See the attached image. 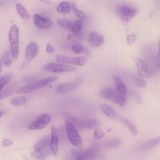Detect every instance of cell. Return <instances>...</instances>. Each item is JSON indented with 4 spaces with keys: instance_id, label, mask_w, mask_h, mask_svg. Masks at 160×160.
Returning <instances> with one entry per match:
<instances>
[{
    "instance_id": "obj_19",
    "label": "cell",
    "mask_w": 160,
    "mask_h": 160,
    "mask_svg": "<svg viewBox=\"0 0 160 160\" xmlns=\"http://www.w3.org/2000/svg\"><path fill=\"white\" fill-rule=\"evenodd\" d=\"M112 78L114 81L116 91H118V92L121 95L126 96V95L127 94V88L122 79L119 76L116 75H113Z\"/></svg>"
},
{
    "instance_id": "obj_42",
    "label": "cell",
    "mask_w": 160,
    "mask_h": 160,
    "mask_svg": "<svg viewBox=\"0 0 160 160\" xmlns=\"http://www.w3.org/2000/svg\"><path fill=\"white\" fill-rule=\"evenodd\" d=\"M3 114H4V112L2 111H0V118L3 116Z\"/></svg>"
},
{
    "instance_id": "obj_7",
    "label": "cell",
    "mask_w": 160,
    "mask_h": 160,
    "mask_svg": "<svg viewBox=\"0 0 160 160\" xmlns=\"http://www.w3.org/2000/svg\"><path fill=\"white\" fill-rule=\"evenodd\" d=\"M77 68L65 65L62 64L50 62L43 66L42 70L47 72H51L54 73H61V72H74L77 70Z\"/></svg>"
},
{
    "instance_id": "obj_21",
    "label": "cell",
    "mask_w": 160,
    "mask_h": 160,
    "mask_svg": "<svg viewBox=\"0 0 160 160\" xmlns=\"http://www.w3.org/2000/svg\"><path fill=\"white\" fill-rule=\"evenodd\" d=\"M16 9L19 16L24 20V21H28L30 19V14H29L28 11L26 10V9L20 3H16Z\"/></svg>"
},
{
    "instance_id": "obj_36",
    "label": "cell",
    "mask_w": 160,
    "mask_h": 160,
    "mask_svg": "<svg viewBox=\"0 0 160 160\" xmlns=\"http://www.w3.org/2000/svg\"><path fill=\"white\" fill-rule=\"evenodd\" d=\"M46 51L48 53L51 54L55 51V49L50 43H48L46 45Z\"/></svg>"
},
{
    "instance_id": "obj_38",
    "label": "cell",
    "mask_w": 160,
    "mask_h": 160,
    "mask_svg": "<svg viewBox=\"0 0 160 160\" xmlns=\"http://www.w3.org/2000/svg\"><path fill=\"white\" fill-rule=\"evenodd\" d=\"M3 62L6 66H10L12 62V60L10 58H8L3 59Z\"/></svg>"
},
{
    "instance_id": "obj_37",
    "label": "cell",
    "mask_w": 160,
    "mask_h": 160,
    "mask_svg": "<svg viewBox=\"0 0 160 160\" xmlns=\"http://www.w3.org/2000/svg\"><path fill=\"white\" fill-rule=\"evenodd\" d=\"M2 144L4 146H10L12 144V141L9 139L5 138L2 141Z\"/></svg>"
},
{
    "instance_id": "obj_35",
    "label": "cell",
    "mask_w": 160,
    "mask_h": 160,
    "mask_svg": "<svg viewBox=\"0 0 160 160\" xmlns=\"http://www.w3.org/2000/svg\"><path fill=\"white\" fill-rule=\"evenodd\" d=\"M136 84L139 86V87H141V88H144L147 86V82L142 78H136Z\"/></svg>"
},
{
    "instance_id": "obj_23",
    "label": "cell",
    "mask_w": 160,
    "mask_h": 160,
    "mask_svg": "<svg viewBox=\"0 0 160 160\" xmlns=\"http://www.w3.org/2000/svg\"><path fill=\"white\" fill-rule=\"evenodd\" d=\"M118 119L119 121H121L128 128V129L131 132L132 134H133L134 135H136L138 134V129H137L136 126L131 121H129V119H128L126 118L121 117L120 116H119Z\"/></svg>"
},
{
    "instance_id": "obj_5",
    "label": "cell",
    "mask_w": 160,
    "mask_h": 160,
    "mask_svg": "<svg viewBox=\"0 0 160 160\" xmlns=\"http://www.w3.org/2000/svg\"><path fill=\"white\" fill-rule=\"evenodd\" d=\"M116 12L121 21L125 24H128L136 16L137 11L127 5H119L116 7Z\"/></svg>"
},
{
    "instance_id": "obj_32",
    "label": "cell",
    "mask_w": 160,
    "mask_h": 160,
    "mask_svg": "<svg viewBox=\"0 0 160 160\" xmlns=\"http://www.w3.org/2000/svg\"><path fill=\"white\" fill-rule=\"evenodd\" d=\"M72 10H73V12H74V14L77 17H78L79 19H84V18H85V13L82 11L78 9L74 5H72Z\"/></svg>"
},
{
    "instance_id": "obj_17",
    "label": "cell",
    "mask_w": 160,
    "mask_h": 160,
    "mask_svg": "<svg viewBox=\"0 0 160 160\" xmlns=\"http://www.w3.org/2000/svg\"><path fill=\"white\" fill-rule=\"evenodd\" d=\"M33 148L35 152L50 149V137L48 136L40 139L34 144Z\"/></svg>"
},
{
    "instance_id": "obj_2",
    "label": "cell",
    "mask_w": 160,
    "mask_h": 160,
    "mask_svg": "<svg viewBox=\"0 0 160 160\" xmlns=\"http://www.w3.org/2000/svg\"><path fill=\"white\" fill-rule=\"evenodd\" d=\"M99 96L105 99L111 101L121 106H124L126 103L125 96L121 95L111 88H106L100 90Z\"/></svg>"
},
{
    "instance_id": "obj_8",
    "label": "cell",
    "mask_w": 160,
    "mask_h": 160,
    "mask_svg": "<svg viewBox=\"0 0 160 160\" xmlns=\"http://www.w3.org/2000/svg\"><path fill=\"white\" fill-rule=\"evenodd\" d=\"M51 119V115L49 113H42L31 122L28 126V128L31 131L42 129L50 122Z\"/></svg>"
},
{
    "instance_id": "obj_39",
    "label": "cell",
    "mask_w": 160,
    "mask_h": 160,
    "mask_svg": "<svg viewBox=\"0 0 160 160\" xmlns=\"http://www.w3.org/2000/svg\"><path fill=\"white\" fill-rule=\"evenodd\" d=\"M74 39V36L73 35L70 34H68V36H67V39H68V41H72Z\"/></svg>"
},
{
    "instance_id": "obj_30",
    "label": "cell",
    "mask_w": 160,
    "mask_h": 160,
    "mask_svg": "<svg viewBox=\"0 0 160 160\" xmlns=\"http://www.w3.org/2000/svg\"><path fill=\"white\" fill-rule=\"evenodd\" d=\"M120 143H121V141L119 139H112L105 142L104 145L105 147L113 148L119 145Z\"/></svg>"
},
{
    "instance_id": "obj_33",
    "label": "cell",
    "mask_w": 160,
    "mask_h": 160,
    "mask_svg": "<svg viewBox=\"0 0 160 160\" xmlns=\"http://www.w3.org/2000/svg\"><path fill=\"white\" fill-rule=\"evenodd\" d=\"M104 136V132L103 131L99 128H96L94 131V134H93V138L95 139H99L102 138Z\"/></svg>"
},
{
    "instance_id": "obj_10",
    "label": "cell",
    "mask_w": 160,
    "mask_h": 160,
    "mask_svg": "<svg viewBox=\"0 0 160 160\" xmlns=\"http://www.w3.org/2000/svg\"><path fill=\"white\" fill-rule=\"evenodd\" d=\"M81 81H82L81 79L79 78V79H77L76 80L72 81L71 82L59 84L55 88L54 91L59 94H64V93L69 92L78 88L80 86Z\"/></svg>"
},
{
    "instance_id": "obj_11",
    "label": "cell",
    "mask_w": 160,
    "mask_h": 160,
    "mask_svg": "<svg viewBox=\"0 0 160 160\" xmlns=\"http://www.w3.org/2000/svg\"><path fill=\"white\" fill-rule=\"evenodd\" d=\"M51 136L50 138V149L51 152L54 156H57L59 151V131L58 128L52 126Z\"/></svg>"
},
{
    "instance_id": "obj_14",
    "label": "cell",
    "mask_w": 160,
    "mask_h": 160,
    "mask_svg": "<svg viewBox=\"0 0 160 160\" xmlns=\"http://www.w3.org/2000/svg\"><path fill=\"white\" fill-rule=\"evenodd\" d=\"M38 45L37 43L34 42H32L29 43L25 51V63L24 64H27L28 62H29L33 58H34L38 53Z\"/></svg>"
},
{
    "instance_id": "obj_22",
    "label": "cell",
    "mask_w": 160,
    "mask_h": 160,
    "mask_svg": "<svg viewBox=\"0 0 160 160\" xmlns=\"http://www.w3.org/2000/svg\"><path fill=\"white\" fill-rule=\"evenodd\" d=\"M71 50L73 52L76 54H84L87 56H91V52L88 48L79 44H75L72 45L71 48Z\"/></svg>"
},
{
    "instance_id": "obj_13",
    "label": "cell",
    "mask_w": 160,
    "mask_h": 160,
    "mask_svg": "<svg viewBox=\"0 0 160 160\" xmlns=\"http://www.w3.org/2000/svg\"><path fill=\"white\" fill-rule=\"evenodd\" d=\"M33 21L35 26L39 29H48L53 26L52 22L49 18L38 14H34Z\"/></svg>"
},
{
    "instance_id": "obj_1",
    "label": "cell",
    "mask_w": 160,
    "mask_h": 160,
    "mask_svg": "<svg viewBox=\"0 0 160 160\" xmlns=\"http://www.w3.org/2000/svg\"><path fill=\"white\" fill-rule=\"evenodd\" d=\"M57 79L58 77L56 76H52L45 78L37 82L28 84L24 86L21 87L17 90V92L18 94H28L34 91H37L43 87H45L48 84L57 80Z\"/></svg>"
},
{
    "instance_id": "obj_29",
    "label": "cell",
    "mask_w": 160,
    "mask_h": 160,
    "mask_svg": "<svg viewBox=\"0 0 160 160\" xmlns=\"http://www.w3.org/2000/svg\"><path fill=\"white\" fill-rule=\"evenodd\" d=\"M57 22L59 26L70 31V29H71V27L72 25L71 21L67 20V19H59L58 21Z\"/></svg>"
},
{
    "instance_id": "obj_28",
    "label": "cell",
    "mask_w": 160,
    "mask_h": 160,
    "mask_svg": "<svg viewBox=\"0 0 160 160\" xmlns=\"http://www.w3.org/2000/svg\"><path fill=\"white\" fill-rule=\"evenodd\" d=\"M26 102V98L25 96H18L11 99V103L13 106H19L24 104Z\"/></svg>"
},
{
    "instance_id": "obj_20",
    "label": "cell",
    "mask_w": 160,
    "mask_h": 160,
    "mask_svg": "<svg viewBox=\"0 0 160 160\" xmlns=\"http://www.w3.org/2000/svg\"><path fill=\"white\" fill-rule=\"evenodd\" d=\"M71 8V6L69 2L62 1L58 5L56 11L58 13L61 14L66 15L70 12Z\"/></svg>"
},
{
    "instance_id": "obj_41",
    "label": "cell",
    "mask_w": 160,
    "mask_h": 160,
    "mask_svg": "<svg viewBox=\"0 0 160 160\" xmlns=\"http://www.w3.org/2000/svg\"><path fill=\"white\" fill-rule=\"evenodd\" d=\"M2 63H3V59L2 58H0V73L1 72V69H2Z\"/></svg>"
},
{
    "instance_id": "obj_26",
    "label": "cell",
    "mask_w": 160,
    "mask_h": 160,
    "mask_svg": "<svg viewBox=\"0 0 160 160\" xmlns=\"http://www.w3.org/2000/svg\"><path fill=\"white\" fill-rule=\"evenodd\" d=\"M15 87L12 85H10L5 88L2 89L0 92V99H4L8 96H9L14 90Z\"/></svg>"
},
{
    "instance_id": "obj_16",
    "label": "cell",
    "mask_w": 160,
    "mask_h": 160,
    "mask_svg": "<svg viewBox=\"0 0 160 160\" xmlns=\"http://www.w3.org/2000/svg\"><path fill=\"white\" fill-rule=\"evenodd\" d=\"M104 37L102 35L96 32H91L88 36V41L92 47H99L104 42Z\"/></svg>"
},
{
    "instance_id": "obj_12",
    "label": "cell",
    "mask_w": 160,
    "mask_h": 160,
    "mask_svg": "<svg viewBox=\"0 0 160 160\" xmlns=\"http://www.w3.org/2000/svg\"><path fill=\"white\" fill-rule=\"evenodd\" d=\"M72 153L76 159H94L97 154V148L96 147H91L90 148L82 152L72 150Z\"/></svg>"
},
{
    "instance_id": "obj_34",
    "label": "cell",
    "mask_w": 160,
    "mask_h": 160,
    "mask_svg": "<svg viewBox=\"0 0 160 160\" xmlns=\"http://www.w3.org/2000/svg\"><path fill=\"white\" fill-rule=\"evenodd\" d=\"M136 39V36L134 34H128L126 36V41H127V43L128 45L131 46L132 45Z\"/></svg>"
},
{
    "instance_id": "obj_25",
    "label": "cell",
    "mask_w": 160,
    "mask_h": 160,
    "mask_svg": "<svg viewBox=\"0 0 160 160\" xmlns=\"http://www.w3.org/2000/svg\"><path fill=\"white\" fill-rule=\"evenodd\" d=\"M159 141H160V139L158 137L156 139L148 141L147 142H146L143 144H142L140 148H141V149H142L143 150L149 149L153 148L156 147V146H158L159 144Z\"/></svg>"
},
{
    "instance_id": "obj_4",
    "label": "cell",
    "mask_w": 160,
    "mask_h": 160,
    "mask_svg": "<svg viewBox=\"0 0 160 160\" xmlns=\"http://www.w3.org/2000/svg\"><path fill=\"white\" fill-rule=\"evenodd\" d=\"M66 133L69 142L75 147L81 148L82 146V141L76 126L68 119L64 122Z\"/></svg>"
},
{
    "instance_id": "obj_15",
    "label": "cell",
    "mask_w": 160,
    "mask_h": 160,
    "mask_svg": "<svg viewBox=\"0 0 160 160\" xmlns=\"http://www.w3.org/2000/svg\"><path fill=\"white\" fill-rule=\"evenodd\" d=\"M138 72L140 77L142 78H147L149 76V71L146 62L140 58H137L135 59Z\"/></svg>"
},
{
    "instance_id": "obj_6",
    "label": "cell",
    "mask_w": 160,
    "mask_h": 160,
    "mask_svg": "<svg viewBox=\"0 0 160 160\" xmlns=\"http://www.w3.org/2000/svg\"><path fill=\"white\" fill-rule=\"evenodd\" d=\"M65 115V114H64ZM76 127L81 129L92 128L99 124V122L95 119H82L72 116L69 114L65 115Z\"/></svg>"
},
{
    "instance_id": "obj_31",
    "label": "cell",
    "mask_w": 160,
    "mask_h": 160,
    "mask_svg": "<svg viewBox=\"0 0 160 160\" xmlns=\"http://www.w3.org/2000/svg\"><path fill=\"white\" fill-rule=\"evenodd\" d=\"M10 79V77L8 75H4L0 78V92L3 89L4 86L8 82Z\"/></svg>"
},
{
    "instance_id": "obj_3",
    "label": "cell",
    "mask_w": 160,
    "mask_h": 160,
    "mask_svg": "<svg viewBox=\"0 0 160 160\" xmlns=\"http://www.w3.org/2000/svg\"><path fill=\"white\" fill-rule=\"evenodd\" d=\"M19 28L16 24H13L10 28L9 31V42L10 44L11 52L14 59L16 60L19 55Z\"/></svg>"
},
{
    "instance_id": "obj_27",
    "label": "cell",
    "mask_w": 160,
    "mask_h": 160,
    "mask_svg": "<svg viewBox=\"0 0 160 160\" xmlns=\"http://www.w3.org/2000/svg\"><path fill=\"white\" fill-rule=\"evenodd\" d=\"M50 151H51V149H44V150L38 151V152L34 151V152H32V156L37 159H43L46 158V156L50 154Z\"/></svg>"
},
{
    "instance_id": "obj_18",
    "label": "cell",
    "mask_w": 160,
    "mask_h": 160,
    "mask_svg": "<svg viewBox=\"0 0 160 160\" xmlns=\"http://www.w3.org/2000/svg\"><path fill=\"white\" fill-rule=\"evenodd\" d=\"M100 109L101 111L108 117L112 119H118L119 117V115L117 112L114 109V108L106 104H102L100 106Z\"/></svg>"
},
{
    "instance_id": "obj_24",
    "label": "cell",
    "mask_w": 160,
    "mask_h": 160,
    "mask_svg": "<svg viewBox=\"0 0 160 160\" xmlns=\"http://www.w3.org/2000/svg\"><path fill=\"white\" fill-rule=\"evenodd\" d=\"M82 28V24L80 19H76L74 22H72V25L70 31L76 36L79 34Z\"/></svg>"
},
{
    "instance_id": "obj_9",
    "label": "cell",
    "mask_w": 160,
    "mask_h": 160,
    "mask_svg": "<svg viewBox=\"0 0 160 160\" xmlns=\"http://www.w3.org/2000/svg\"><path fill=\"white\" fill-rule=\"evenodd\" d=\"M56 60L61 63L74 64L78 66H83L88 62V58L86 56L79 57H68L62 55H58L56 56Z\"/></svg>"
},
{
    "instance_id": "obj_40",
    "label": "cell",
    "mask_w": 160,
    "mask_h": 160,
    "mask_svg": "<svg viewBox=\"0 0 160 160\" xmlns=\"http://www.w3.org/2000/svg\"><path fill=\"white\" fill-rule=\"evenodd\" d=\"M40 1H41L43 3H45V4H52V2L50 0H39Z\"/></svg>"
}]
</instances>
